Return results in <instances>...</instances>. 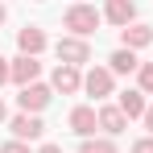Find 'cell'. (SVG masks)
<instances>
[{
	"mask_svg": "<svg viewBox=\"0 0 153 153\" xmlns=\"http://www.w3.org/2000/svg\"><path fill=\"white\" fill-rule=\"evenodd\" d=\"M100 21H103V13H95V8H91V4H83V0L71 4V8H66V17H62V25L71 29L75 37H91V33L100 29Z\"/></svg>",
	"mask_w": 153,
	"mask_h": 153,
	"instance_id": "6da1fadb",
	"label": "cell"
},
{
	"mask_svg": "<svg viewBox=\"0 0 153 153\" xmlns=\"http://www.w3.org/2000/svg\"><path fill=\"white\" fill-rule=\"evenodd\" d=\"M58 62H66V66H83V62H91V46H87V37H62L58 46Z\"/></svg>",
	"mask_w": 153,
	"mask_h": 153,
	"instance_id": "7a4b0ae2",
	"label": "cell"
},
{
	"mask_svg": "<svg viewBox=\"0 0 153 153\" xmlns=\"http://www.w3.org/2000/svg\"><path fill=\"white\" fill-rule=\"evenodd\" d=\"M50 100H54V91L46 87V83H29V87H21V95H17L21 112H29V116H37V112H42Z\"/></svg>",
	"mask_w": 153,
	"mask_h": 153,
	"instance_id": "3957f363",
	"label": "cell"
},
{
	"mask_svg": "<svg viewBox=\"0 0 153 153\" xmlns=\"http://www.w3.org/2000/svg\"><path fill=\"white\" fill-rule=\"evenodd\" d=\"M66 124H71L75 137L87 141V137H95V128H100V112H95V108H87V103H79L75 112H71V120H66Z\"/></svg>",
	"mask_w": 153,
	"mask_h": 153,
	"instance_id": "277c9868",
	"label": "cell"
},
{
	"mask_svg": "<svg viewBox=\"0 0 153 153\" xmlns=\"http://www.w3.org/2000/svg\"><path fill=\"white\" fill-rule=\"evenodd\" d=\"M112 83H116V75H112L108 66H91V71L83 75V91L95 95V100H103V95H112Z\"/></svg>",
	"mask_w": 153,
	"mask_h": 153,
	"instance_id": "5b68a950",
	"label": "cell"
},
{
	"mask_svg": "<svg viewBox=\"0 0 153 153\" xmlns=\"http://www.w3.org/2000/svg\"><path fill=\"white\" fill-rule=\"evenodd\" d=\"M8 128H13V137H17V141H42V132H46L42 116H29V112L13 116V120H8Z\"/></svg>",
	"mask_w": 153,
	"mask_h": 153,
	"instance_id": "8992f818",
	"label": "cell"
},
{
	"mask_svg": "<svg viewBox=\"0 0 153 153\" xmlns=\"http://www.w3.org/2000/svg\"><path fill=\"white\" fill-rule=\"evenodd\" d=\"M103 21H112L116 29H128L132 21H137V4H132V0H108Z\"/></svg>",
	"mask_w": 153,
	"mask_h": 153,
	"instance_id": "52a82bcc",
	"label": "cell"
},
{
	"mask_svg": "<svg viewBox=\"0 0 153 153\" xmlns=\"http://www.w3.org/2000/svg\"><path fill=\"white\" fill-rule=\"evenodd\" d=\"M54 91H62V95L83 91V71H79V66H66V62H58V71H54Z\"/></svg>",
	"mask_w": 153,
	"mask_h": 153,
	"instance_id": "ba28073f",
	"label": "cell"
},
{
	"mask_svg": "<svg viewBox=\"0 0 153 153\" xmlns=\"http://www.w3.org/2000/svg\"><path fill=\"white\" fill-rule=\"evenodd\" d=\"M37 75H42V62H37L33 54H21V58H13V83L29 87V83H37Z\"/></svg>",
	"mask_w": 153,
	"mask_h": 153,
	"instance_id": "9c48e42d",
	"label": "cell"
},
{
	"mask_svg": "<svg viewBox=\"0 0 153 153\" xmlns=\"http://www.w3.org/2000/svg\"><path fill=\"white\" fill-rule=\"evenodd\" d=\"M120 46L124 50H145V46H153V29L141 25V21H132L128 29H120Z\"/></svg>",
	"mask_w": 153,
	"mask_h": 153,
	"instance_id": "30bf717a",
	"label": "cell"
},
{
	"mask_svg": "<svg viewBox=\"0 0 153 153\" xmlns=\"http://www.w3.org/2000/svg\"><path fill=\"white\" fill-rule=\"evenodd\" d=\"M116 108L124 112L128 120H145V108H149V103H145V91H124V95L116 100Z\"/></svg>",
	"mask_w": 153,
	"mask_h": 153,
	"instance_id": "8fae6325",
	"label": "cell"
},
{
	"mask_svg": "<svg viewBox=\"0 0 153 153\" xmlns=\"http://www.w3.org/2000/svg\"><path fill=\"white\" fill-rule=\"evenodd\" d=\"M17 46H21V54H33V58H37V54L46 50V33H42L37 25H25L21 33H17Z\"/></svg>",
	"mask_w": 153,
	"mask_h": 153,
	"instance_id": "7c38bea8",
	"label": "cell"
},
{
	"mask_svg": "<svg viewBox=\"0 0 153 153\" xmlns=\"http://www.w3.org/2000/svg\"><path fill=\"white\" fill-rule=\"evenodd\" d=\"M124 124H128V116L120 112V108H100V128L108 132V137H120Z\"/></svg>",
	"mask_w": 153,
	"mask_h": 153,
	"instance_id": "4fadbf2b",
	"label": "cell"
},
{
	"mask_svg": "<svg viewBox=\"0 0 153 153\" xmlns=\"http://www.w3.org/2000/svg\"><path fill=\"white\" fill-rule=\"evenodd\" d=\"M108 71H112V75H132V71H141L137 50H124V46H120V50L112 54V66H108Z\"/></svg>",
	"mask_w": 153,
	"mask_h": 153,
	"instance_id": "5bb4252c",
	"label": "cell"
},
{
	"mask_svg": "<svg viewBox=\"0 0 153 153\" xmlns=\"http://www.w3.org/2000/svg\"><path fill=\"white\" fill-rule=\"evenodd\" d=\"M79 153H116V141L112 137H87L79 145Z\"/></svg>",
	"mask_w": 153,
	"mask_h": 153,
	"instance_id": "9a60e30c",
	"label": "cell"
},
{
	"mask_svg": "<svg viewBox=\"0 0 153 153\" xmlns=\"http://www.w3.org/2000/svg\"><path fill=\"white\" fill-rule=\"evenodd\" d=\"M137 83H141V91L153 95V62H141V71H137Z\"/></svg>",
	"mask_w": 153,
	"mask_h": 153,
	"instance_id": "2e32d148",
	"label": "cell"
},
{
	"mask_svg": "<svg viewBox=\"0 0 153 153\" xmlns=\"http://www.w3.org/2000/svg\"><path fill=\"white\" fill-rule=\"evenodd\" d=\"M0 153H29L25 141H8V145H0Z\"/></svg>",
	"mask_w": 153,
	"mask_h": 153,
	"instance_id": "e0dca14e",
	"label": "cell"
},
{
	"mask_svg": "<svg viewBox=\"0 0 153 153\" xmlns=\"http://www.w3.org/2000/svg\"><path fill=\"white\" fill-rule=\"evenodd\" d=\"M132 153H153V137H141V141L132 145Z\"/></svg>",
	"mask_w": 153,
	"mask_h": 153,
	"instance_id": "ac0fdd59",
	"label": "cell"
},
{
	"mask_svg": "<svg viewBox=\"0 0 153 153\" xmlns=\"http://www.w3.org/2000/svg\"><path fill=\"white\" fill-rule=\"evenodd\" d=\"M8 79H13V62H4V58H0V83H8Z\"/></svg>",
	"mask_w": 153,
	"mask_h": 153,
	"instance_id": "d6986e66",
	"label": "cell"
},
{
	"mask_svg": "<svg viewBox=\"0 0 153 153\" xmlns=\"http://www.w3.org/2000/svg\"><path fill=\"white\" fill-rule=\"evenodd\" d=\"M145 128H149V132H153V103H149V108H145Z\"/></svg>",
	"mask_w": 153,
	"mask_h": 153,
	"instance_id": "ffe728a7",
	"label": "cell"
},
{
	"mask_svg": "<svg viewBox=\"0 0 153 153\" xmlns=\"http://www.w3.org/2000/svg\"><path fill=\"white\" fill-rule=\"evenodd\" d=\"M37 153H62V145H42Z\"/></svg>",
	"mask_w": 153,
	"mask_h": 153,
	"instance_id": "44dd1931",
	"label": "cell"
},
{
	"mask_svg": "<svg viewBox=\"0 0 153 153\" xmlns=\"http://www.w3.org/2000/svg\"><path fill=\"white\" fill-rule=\"evenodd\" d=\"M4 120H8V108H4V103H0V124H4Z\"/></svg>",
	"mask_w": 153,
	"mask_h": 153,
	"instance_id": "7402d4cb",
	"label": "cell"
},
{
	"mask_svg": "<svg viewBox=\"0 0 153 153\" xmlns=\"http://www.w3.org/2000/svg\"><path fill=\"white\" fill-rule=\"evenodd\" d=\"M4 17H8V8H4V4H0V25H4Z\"/></svg>",
	"mask_w": 153,
	"mask_h": 153,
	"instance_id": "603a6c76",
	"label": "cell"
}]
</instances>
